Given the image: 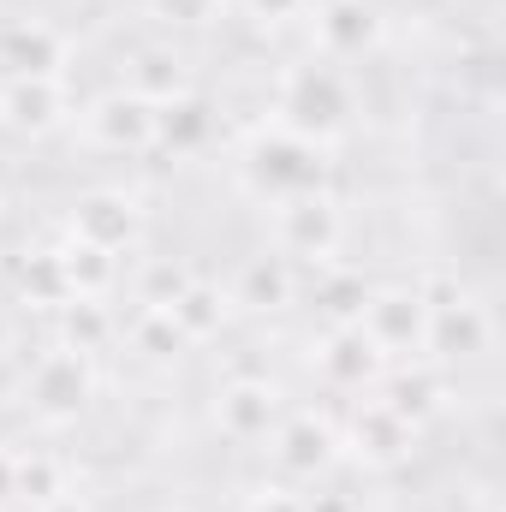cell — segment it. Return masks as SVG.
I'll return each mask as SVG.
<instances>
[{"label": "cell", "mask_w": 506, "mask_h": 512, "mask_svg": "<svg viewBox=\"0 0 506 512\" xmlns=\"http://www.w3.org/2000/svg\"><path fill=\"white\" fill-rule=\"evenodd\" d=\"M274 126L292 131V137H310V143H328L334 131L352 126V84L334 60H310V66H292L280 96H274Z\"/></svg>", "instance_id": "1"}, {"label": "cell", "mask_w": 506, "mask_h": 512, "mask_svg": "<svg viewBox=\"0 0 506 512\" xmlns=\"http://www.w3.org/2000/svg\"><path fill=\"white\" fill-rule=\"evenodd\" d=\"M245 179H251L256 197H268V203H292V197H310V191H322V173H328V161H322V143H310V137H292V131H262L251 149H245Z\"/></svg>", "instance_id": "2"}, {"label": "cell", "mask_w": 506, "mask_h": 512, "mask_svg": "<svg viewBox=\"0 0 506 512\" xmlns=\"http://www.w3.org/2000/svg\"><path fill=\"white\" fill-rule=\"evenodd\" d=\"M84 131L96 149L108 155H137V149H155V102H143L137 90H114L102 102L84 108Z\"/></svg>", "instance_id": "3"}, {"label": "cell", "mask_w": 506, "mask_h": 512, "mask_svg": "<svg viewBox=\"0 0 506 512\" xmlns=\"http://www.w3.org/2000/svg\"><path fill=\"white\" fill-rule=\"evenodd\" d=\"M274 239L280 251L274 256H298V262H316L340 245V209L310 191V197H292V203H274Z\"/></svg>", "instance_id": "4"}, {"label": "cell", "mask_w": 506, "mask_h": 512, "mask_svg": "<svg viewBox=\"0 0 506 512\" xmlns=\"http://www.w3.org/2000/svg\"><path fill=\"white\" fill-rule=\"evenodd\" d=\"M0 126L42 137L66 126V84L60 78H6L0 84Z\"/></svg>", "instance_id": "5"}, {"label": "cell", "mask_w": 506, "mask_h": 512, "mask_svg": "<svg viewBox=\"0 0 506 512\" xmlns=\"http://www.w3.org/2000/svg\"><path fill=\"white\" fill-rule=\"evenodd\" d=\"M84 399H90L84 352L60 346V352L36 358V370H30V405H36V411H48V417H72V411H84Z\"/></svg>", "instance_id": "6"}, {"label": "cell", "mask_w": 506, "mask_h": 512, "mask_svg": "<svg viewBox=\"0 0 506 512\" xmlns=\"http://www.w3.org/2000/svg\"><path fill=\"white\" fill-rule=\"evenodd\" d=\"M316 36L328 60H358L376 42V6L370 0H316Z\"/></svg>", "instance_id": "7"}, {"label": "cell", "mask_w": 506, "mask_h": 512, "mask_svg": "<svg viewBox=\"0 0 506 512\" xmlns=\"http://www.w3.org/2000/svg\"><path fill=\"white\" fill-rule=\"evenodd\" d=\"M66 42L48 24H6L0 30V66L6 78H60Z\"/></svg>", "instance_id": "8"}, {"label": "cell", "mask_w": 506, "mask_h": 512, "mask_svg": "<svg viewBox=\"0 0 506 512\" xmlns=\"http://www.w3.org/2000/svg\"><path fill=\"white\" fill-rule=\"evenodd\" d=\"M274 393L262 382H233L221 393V429L233 435V441H268L274 435Z\"/></svg>", "instance_id": "9"}, {"label": "cell", "mask_w": 506, "mask_h": 512, "mask_svg": "<svg viewBox=\"0 0 506 512\" xmlns=\"http://www.w3.org/2000/svg\"><path fill=\"white\" fill-rule=\"evenodd\" d=\"M72 227H78V239H84V245L120 256V251H126V239H131V203H126V197H84V203H78V215H72Z\"/></svg>", "instance_id": "10"}, {"label": "cell", "mask_w": 506, "mask_h": 512, "mask_svg": "<svg viewBox=\"0 0 506 512\" xmlns=\"http://www.w3.org/2000/svg\"><path fill=\"white\" fill-rule=\"evenodd\" d=\"M376 346L358 334V328H346V334H334L328 340V352H322V364H328V376L334 382H346V387H364L370 382V370H376Z\"/></svg>", "instance_id": "11"}, {"label": "cell", "mask_w": 506, "mask_h": 512, "mask_svg": "<svg viewBox=\"0 0 506 512\" xmlns=\"http://www.w3.org/2000/svg\"><path fill=\"white\" fill-rule=\"evenodd\" d=\"M149 6H155L167 24H209L221 0H149Z\"/></svg>", "instance_id": "12"}, {"label": "cell", "mask_w": 506, "mask_h": 512, "mask_svg": "<svg viewBox=\"0 0 506 512\" xmlns=\"http://www.w3.org/2000/svg\"><path fill=\"white\" fill-rule=\"evenodd\" d=\"M245 6H251L256 18H262V24H268V18L280 24V18H298V12H304L310 0H245Z\"/></svg>", "instance_id": "13"}, {"label": "cell", "mask_w": 506, "mask_h": 512, "mask_svg": "<svg viewBox=\"0 0 506 512\" xmlns=\"http://www.w3.org/2000/svg\"><path fill=\"white\" fill-rule=\"evenodd\" d=\"M12 495H18V459H12V453H0V507H6Z\"/></svg>", "instance_id": "14"}, {"label": "cell", "mask_w": 506, "mask_h": 512, "mask_svg": "<svg viewBox=\"0 0 506 512\" xmlns=\"http://www.w3.org/2000/svg\"><path fill=\"white\" fill-rule=\"evenodd\" d=\"M12 340H18V328H12V310H6V304H0V358H6V352H12Z\"/></svg>", "instance_id": "15"}]
</instances>
